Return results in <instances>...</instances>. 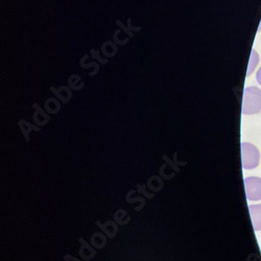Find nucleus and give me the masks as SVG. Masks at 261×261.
<instances>
[{"label": "nucleus", "instance_id": "nucleus-5", "mask_svg": "<svg viewBox=\"0 0 261 261\" xmlns=\"http://www.w3.org/2000/svg\"><path fill=\"white\" fill-rule=\"evenodd\" d=\"M259 62V56L257 54V51H255V49L252 50L251 54V59H250V63H249V69L247 72V76H250L252 74V72L255 70L256 66L258 65Z\"/></svg>", "mask_w": 261, "mask_h": 261}, {"label": "nucleus", "instance_id": "nucleus-4", "mask_svg": "<svg viewBox=\"0 0 261 261\" xmlns=\"http://www.w3.org/2000/svg\"><path fill=\"white\" fill-rule=\"evenodd\" d=\"M249 211H250L254 230L261 231V204L250 205Z\"/></svg>", "mask_w": 261, "mask_h": 261}, {"label": "nucleus", "instance_id": "nucleus-6", "mask_svg": "<svg viewBox=\"0 0 261 261\" xmlns=\"http://www.w3.org/2000/svg\"><path fill=\"white\" fill-rule=\"evenodd\" d=\"M256 80H257V82L261 85V67L259 68V70H258L257 73H256Z\"/></svg>", "mask_w": 261, "mask_h": 261}, {"label": "nucleus", "instance_id": "nucleus-1", "mask_svg": "<svg viewBox=\"0 0 261 261\" xmlns=\"http://www.w3.org/2000/svg\"><path fill=\"white\" fill-rule=\"evenodd\" d=\"M261 111V90L257 87H247L244 91L243 109L244 115H254Z\"/></svg>", "mask_w": 261, "mask_h": 261}, {"label": "nucleus", "instance_id": "nucleus-2", "mask_svg": "<svg viewBox=\"0 0 261 261\" xmlns=\"http://www.w3.org/2000/svg\"><path fill=\"white\" fill-rule=\"evenodd\" d=\"M260 153L258 148L251 143H242V164L245 169H254L258 166Z\"/></svg>", "mask_w": 261, "mask_h": 261}, {"label": "nucleus", "instance_id": "nucleus-3", "mask_svg": "<svg viewBox=\"0 0 261 261\" xmlns=\"http://www.w3.org/2000/svg\"><path fill=\"white\" fill-rule=\"evenodd\" d=\"M246 195L249 201L261 200V179L257 177H249L245 179Z\"/></svg>", "mask_w": 261, "mask_h": 261}]
</instances>
